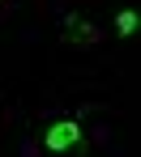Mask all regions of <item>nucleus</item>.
<instances>
[{
  "instance_id": "obj_3",
  "label": "nucleus",
  "mask_w": 141,
  "mask_h": 157,
  "mask_svg": "<svg viewBox=\"0 0 141 157\" xmlns=\"http://www.w3.org/2000/svg\"><path fill=\"white\" fill-rule=\"evenodd\" d=\"M137 13H133V9H120V13H115V34H120V38H133V34H137Z\"/></svg>"
},
{
  "instance_id": "obj_1",
  "label": "nucleus",
  "mask_w": 141,
  "mask_h": 157,
  "mask_svg": "<svg viewBox=\"0 0 141 157\" xmlns=\"http://www.w3.org/2000/svg\"><path fill=\"white\" fill-rule=\"evenodd\" d=\"M77 140H81L77 119H60V123H52V128H47V136H43V149L64 153V149H77Z\"/></svg>"
},
{
  "instance_id": "obj_2",
  "label": "nucleus",
  "mask_w": 141,
  "mask_h": 157,
  "mask_svg": "<svg viewBox=\"0 0 141 157\" xmlns=\"http://www.w3.org/2000/svg\"><path fill=\"white\" fill-rule=\"evenodd\" d=\"M64 43H73V47H90V43H98V30L90 26V21L64 17Z\"/></svg>"
}]
</instances>
